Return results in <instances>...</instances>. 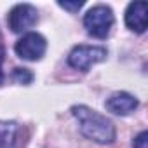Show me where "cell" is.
<instances>
[{
    "instance_id": "1",
    "label": "cell",
    "mask_w": 148,
    "mask_h": 148,
    "mask_svg": "<svg viewBox=\"0 0 148 148\" xmlns=\"http://www.w3.org/2000/svg\"><path fill=\"white\" fill-rule=\"evenodd\" d=\"M71 113L79 120L82 134L86 138H89L91 141L99 143V145H110L115 141V134H117L115 125L105 115L98 113L96 110H92L86 105L73 106Z\"/></svg>"
},
{
    "instance_id": "2",
    "label": "cell",
    "mask_w": 148,
    "mask_h": 148,
    "mask_svg": "<svg viewBox=\"0 0 148 148\" xmlns=\"http://www.w3.org/2000/svg\"><path fill=\"white\" fill-rule=\"evenodd\" d=\"M113 11L108 5H94L84 16V26L94 38H106L113 26Z\"/></svg>"
},
{
    "instance_id": "3",
    "label": "cell",
    "mask_w": 148,
    "mask_h": 148,
    "mask_svg": "<svg viewBox=\"0 0 148 148\" xmlns=\"http://www.w3.org/2000/svg\"><path fill=\"white\" fill-rule=\"evenodd\" d=\"M103 59H106V49L98 45H77L68 54V64L82 71H87L92 64Z\"/></svg>"
},
{
    "instance_id": "4",
    "label": "cell",
    "mask_w": 148,
    "mask_h": 148,
    "mask_svg": "<svg viewBox=\"0 0 148 148\" xmlns=\"http://www.w3.org/2000/svg\"><path fill=\"white\" fill-rule=\"evenodd\" d=\"M16 54L21 58V59H26V61H38L44 54H45V49H47V42L45 38L40 35V33H35V32H30L26 35H23L18 44H16Z\"/></svg>"
},
{
    "instance_id": "5",
    "label": "cell",
    "mask_w": 148,
    "mask_h": 148,
    "mask_svg": "<svg viewBox=\"0 0 148 148\" xmlns=\"http://www.w3.org/2000/svg\"><path fill=\"white\" fill-rule=\"evenodd\" d=\"M7 21H9V28L14 33H23V32H26L37 25L38 12L30 4H18L11 9Z\"/></svg>"
},
{
    "instance_id": "6",
    "label": "cell",
    "mask_w": 148,
    "mask_h": 148,
    "mask_svg": "<svg viewBox=\"0 0 148 148\" xmlns=\"http://www.w3.org/2000/svg\"><path fill=\"white\" fill-rule=\"evenodd\" d=\"M28 131L14 120H0V148H25Z\"/></svg>"
},
{
    "instance_id": "7",
    "label": "cell",
    "mask_w": 148,
    "mask_h": 148,
    "mask_svg": "<svg viewBox=\"0 0 148 148\" xmlns=\"http://www.w3.org/2000/svg\"><path fill=\"white\" fill-rule=\"evenodd\" d=\"M138 99L129 92H115L105 103L106 110L115 115H129L138 108Z\"/></svg>"
},
{
    "instance_id": "8",
    "label": "cell",
    "mask_w": 148,
    "mask_h": 148,
    "mask_svg": "<svg viewBox=\"0 0 148 148\" xmlns=\"http://www.w3.org/2000/svg\"><path fill=\"white\" fill-rule=\"evenodd\" d=\"M146 12H148V5L146 2H132L129 4L127 11H125V25L129 30L136 32V33H143L146 30Z\"/></svg>"
},
{
    "instance_id": "9",
    "label": "cell",
    "mask_w": 148,
    "mask_h": 148,
    "mask_svg": "<svg viewBox=\"0 0 148 148\" xmlns=\"http://www.w3.org/2000/svg\"><path fill=\"white\" fill-rule=\"evenodd\" d=\"M12 79L18 82V84H23V86H28L33 82V73L28 70V68H16L12 71Z\"/></svg>"
},
{
    "instance_id": "10",
    "label": "cell",
    "mask_w": 148,
    "mask_h": 148,
    "mask_svg": "<svg viewBox=\"0 0 148 148\" xmlns=\"http://www.w3.org/2000/svg\"><path fill=\"white\" fill-rule=\"evenodd\" d=\"M132 148H148V132L146 131H143L136 136Z\"/></svg>"
},
{
    "instance_id": "11",
    "label": "cell",
    "mask_w": 148,
    "mask_h": 148,
    "mask_svg": "<svg viewBox=\"0 0 148 148\" xmlns=\"http://www.w3.org/2000/svg\"><path fill=\"white\" fill-rule=\"evenodd\" d=\"M58 5L66 9V11H70V12H75V11H79L84 5V2H79V0L77 2H58Z\"/></svg>"
},
{
    "instance_id": "12",
    "label": "cell",
    "mask_w": 148,
    "mask_h": 148,
    "mask_svg": "<svg viewBox=\"0 0 148 148\" xmlns=\"http://www.w3.org/2000/svg\"><path fill=\"white\" fill-rule=\"evenodd\" d=\"M4 58H5V51L0 45V86L4 84V71H2V64H4Z\"/></svg>"
}]
</instances>
